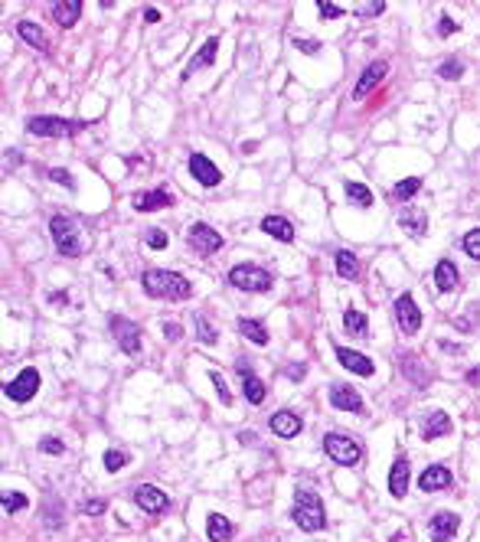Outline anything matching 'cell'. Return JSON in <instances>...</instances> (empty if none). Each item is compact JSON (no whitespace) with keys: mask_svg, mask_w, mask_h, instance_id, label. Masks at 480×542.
<instances>
[{"mask_svg":"<svg viewBox=\"0 0 480 542\" xmlns=\"http://www.w3.org/2000/svg\"><path fill=\"white\" fill-rule=\"evenodd\" d=\"M291 519L304 533H320L327 526V513H324V503L314 490H297L295 494V510H291Z\"/></svg>","mask_w":480,"mask_h":542,"instance_id":"7a4b0ae2","label":"cell"},{"mask_svg":"<svg viewBox=\"0 0 480 542\" xmlns=\"http://www.w3.org/2000/svg\"><path fill=\"white\" fill-rule=\"evenodd\" d=\"M317 10H320V16H324V20H327V16H330V20H340V16H343L340 4H327V0H320Z\"/></svg>","mask_w":480,"mask_h":542,"instance_id":"f6af8a7d","label":"cell"},{"mask_svg":"<svg viewBox=\"0 0 480 542\" xmlns=\"http://www.w3.org/2000/svg\"><path fill=\"white\" fill-rule=\"evenodd\" d=\"M399 225H402L405 232L409 235H415V239H422V235H425V229H428V216L422 210H405L402 216H399Z\"/></svg>","mask_w":480,"mask_h":542,"instance_id":"f1b7e54d","label":"cell"},{"mask_svg":"<svg viewBox=\"0 0 480 542\" xmlns=\"http://www.w3.org/2000/svg\"><path fill=\"white\" fill-rule=\"evenodd\" d=\"M239 333L245 337V340L258 343V347H265L268 343V330H265L258 320H248V317H239Z\"/></svg>","mask_w":480,"mask_h":542,"instance_id":"d6a6232c","label":"cell"},{"mask_svg":"<svg viewBox=\"0 0 480 542\" xmlns=\"http://www.w3.org/2000/svg\"><path fill=\"white\" fill-rule=\"evenodd\" d=\"M210 379H213V386H216V392H219V399H223V405H233V392H229V386H225L223 372L213 369V372H210Z\"/></svg>","mask_w":480,"mask_h":542,"instance_id":"60d3db41","label":"cell"},{"mask_svg":"<svg viewBox=\"0 0 480 542\" xmlns=\"http://www.w3.org/2000/svg\"><path fill=\"white\" fill-rule=\"evenodd\" d=\"M461 285V271H457V265L451 262V258H441V262L434 265V287L438 291H454V287Z\"/></svg>","mask_w":480,"mask_h":542,"instance_id":"cb8c5ba5","label":"cell"},{"mask_svg":"<svg viewBox=\"0 0 480 542\" xmlns=\"http://www.w3.org/2000/svg\"><path fill=\"white\" fill-rule=\"evenodd\" d=\"M382 10H386L382 0H376V4H353V14L357 16H379Z\"/></svg>","mask_w":480,"mask_h":542,"instance_id":"b9f144b4","label":"cell"},{"mask_svg":"<svg viewBox=\"0 0 480 542\" xmlns=\"http://www.w3.org/2000/svg\"><path fill=\"white\" fill-rule=\"evenodd\" d=\"M454 30H457V20H454V16L444 14V16H441V24H438V33H441V36H451Z\"/></svg>","mask_w":480,"mask_h":542,"instance_id":"f907efd6","label":"cell"},{"mask_svg":"<svg viewBox=\"0 0 480 542\" xmlns=\"http://www.w3.org/2000/svg\"><path fill=\"white\" fill-rule=\"evenodd\" d=\"M343 327H347L353 337H359V340H366V337H369V320H366L363 310H353V307H349L347 314H343Z\"/></svg>","mask_w":480,"mask_h":542,"instance_id":"1f68e13d","label":"cell"},{"mask_svg":"<svg viewBox=\"0 0 480 542\" xmlns=\"http://www.w3.org/2000/svg\"><path fill=\"white\" fill-rule=\"evenodd\" d=\"M262 232L271 235V239H278V242H295V225H291V219H285V216H265Z\"/></svg>","mask_w":480,"mask_h":542,"instance_id":"484cf974","label":"cell"},{"mask_svg":"<svg viewBox=\"0 0 480 542\" xmlns=\"http://www.w3.org/2000/svg\"><path fill=\"white\" fill-rule=\"evenodd\" d=\"M268 425L278 438H297L301 434V415L297 411H275L268 419Z\"/></svg>","mask_w":480,"mask_h":542,"instance_id":"603a6c76","label":"cell"},{"mask_svg":"<svg viewBox=\"0 0 480 542\" xmlns=\"http://www.w3.org/2000/svg\"><path fill=\"white\" fill-rule=\"evenodd\" d=\"M399 366H402V372L415 382V389H428V382H432V369H428L415 353H402V357H399Z\"/></svg>","mask_w":480,"mask_h":542,"instance_id":"ffe728a7","label":"cell"},{"mask_svg":"<svg viewBox=\"0 0 480 542\" xmlns=\"http://www.w3.org/2000/svg\"><path fill=\"white\" fill-rule=\"evenodd\" d=\"M330 405L340 411H357V415H366V405L359 399V392L353 386H333L330 389Z\"/></svg>","mask_w":480,"mask_h":542,"instance_id":"e0dca14e","label":"cell"},{"mask_svg":"<svg viewBox=\"0 0 480 542\" xmlns=\"http://www.w3.org/2000/svg\"><path fill=\"white\" fill-rule=\"evenodd\" d=\"M216 53H219V39H216V36H210L206 43H203L200 53H196L193 59H190V66H186V72H183V82H186L190 76H193V72H200V69H206V66H213V62H216Z\"/></svg>","mask_w":480,"mask_h":542,"instance_id":"d4e9b609","label":"cell"},{"mask_svg":"<svg viewBox=\"0 0 480 542\" xmlns=\"http://www.w3.org/2000/svg\"><path fill=\"white\" fill-rule=\"evenodd\" d=\"M124 464H128V454H124V451H105V471L108 474H118Z\"/></svg>","mask_w":480,"mask_h":542,"instance_id":"ab89813d","label":"cell"},{"mask_svg":"<svg viewBox=\"0 0 480 542\" xmlns=\"http://www.w3.org/2000/svg\"><path fill=\"white\" fill-rule=\"evenodd\" d=\"M235 372L242 376V395H245L252 405H262L265 402V382L258 379L255 372H252V363H245V359H235Z\"/></svg>","mask_w":480,"mask_h":542,"instance_id":"7c38bea8","label":"cell"},{"mask_svg":"<svg viewBox=\"0 0 480 542\" xmlns=\"http://www.w3.org/2000/svg\"><path fill=\"white\" fill-rule=\"evenodd\" d=\"M285 376H287L291 382H301L304 376H307V366H304V363H287V366H285Z\"/></svg>","mask_w":480,"mask_h":542,"instance_id":"7dc6e473","label":"cell"},{"mask_svg":"<svg viewBox=\"0 0 480 542\" xmlns=\"http://www.w3.org/2000/svg\"><path fill=\"white\" fill-rule=\"evenodd\" d=\"M395 324H399V330L402 333H419L422 330V310L415 307V297L405 291V295L395 297Z\"/></svg>","mask_w":480,"mask_h":542,"instance_id":"9c48e42d","label":"cell"},{"mask_svg":"<svg viewBox=\"0 0 480 542\" xmlns=\"http://www.w3.org/2000/svg\"><path fill=\"white\" fill-rule=\"evenodd\" d=\"M193 324H196V340H200V343H206V347H213V343L219 340L216 327H213L210 320L203 317V314H196V317H193Z\"/></svg>","mask_w":480,"mask_h":542,"instance_id":"e575fe53","label":"cell"},{"mask_svg":"<svg viewBox=\"0 0 480 542\" xmlns=\"http://www.w3.org/2000/svg\"><path fill=\"white\" fill-rule=\"evenodd\" d=\"M337 353V359H340L343 369L349 372H357V376H372L376 372V366H372L369 357H363V353H357V349H349V347H337L333 349Z\"/></svg>","mask_w":480,"mask_h":542,"instance_id":"d6986e66","label":"cell"},{"mask_svg":"<svg viewBox=\"0 0 480 542\" xmlns=\"http://www.w3.org/2000/svg\"><path fill=\"white\" fill-rule=\"evenodd\" d=\"M16 36L20 39H26L30 46H36V49H43V53H49V43H46V33L39 30L33 20H20L16 24Z\"/></svg>","mask_w":480,"mask_h":542,"instance_id":"f546056e","label":"cell"},{"mask_svg":"<svg viewBox=\"0 0 480 542\" xmlns=\"http://www.w3.org/2000/svg\"><path fill=\"white\" fill-rule=\"evenodd\" d=\"M386 72H389V62H386V59L369 62V66L363 69V76H359V82L353 86V98H366V95H369L372 88H376L382 78H386Z\"/></svg>","mask_w":480,"mask_h":542,"instance_id":"9a60e30c","label":"cell"},{"mask_svg":"<svg viewBox=\"0 0 480 542\" xmlns=\"http://www.w3.org/2000/svg\"><path fill=\"white\" fill-rule=\"evenodd\" d=\"M78 16H82V0H56L53 4V20L59 26H76Z\"/></svg>","mask_w":480,"mask_h":542,"instance_id":"4316f807","label":"cell"},{"mask_svg":"<svg viewBox=\"0 0 480 542\" xmlns=\"http://www.w3.org/2000/svg\"><path fill=\"white\" fill-rule=\"evenodd\" d=\"M88 121H66V118H53V115H33L26 121V131L33 138H72V134L86 131Z\"/></svg>","mask_w":480,"mask_h":542,"instance_id":"277c9868","label":"cell"},{"mask_svg":"<svg viewBox=\"0 0 480 542\" xmlns=\"http://www.w3.org/2000/svg\"><path fill=\"white\" fill-rule=\"evenodd\" d=\"M163 337H167L170 343H177L180 337H183V327H180V324H170V320H167V324H163Z\"/></svg>","mask_w":480,"mask_h":542,"instance_id":"681fc988","label":"cell"},{"mask_svg":"<svg viewBox=\"0 0 480 542\" xmlns=\"http://www.w3.org/2000/svg\"><path fill=\"white\" fill-rule=\"evenodd\" d=\"M451 419H448V411H428L425 419H422V438L425 441H434V438H444V434H451Z\"/></svg>","mask_w":480,"mask_h":542,"instance_id":"7402d4cb","label":"cell"},{"mask_svg":"<svg viewBox=\"0 0 480 542\" xmlns=\"http://www.w3.org/2000/svg\"><path fill=\"white\" fill-rule=\"evenodd\" d=\"M10 163H14V167H20V163H24V157L16 154V150H7V167Z\"/></svg>","mask_w":480,"mask_h":542,"instance_id":"11a10c76","label":"cell"},{"mask_svg":"<svg viewBox=\"0 0 480 542\" xmlns=\"http://www.w3.org/2000/svg\"><path fill=\"white\" fill-rule=\"evenodd\" d=\"M419 190H422V180L419 177H409V180H399V183L392 186V196L405 203V200H412V196L419 193Z\"/></svg>","mask_w":480,"mask_h":542,"instance_id":"d590c367","label":"cell"},{"mask_svg":"<svg viewBox=\"0 0 480 542\" xmlns=\"http://www.w3.org/2000/svg\"><path fill=\"white\" fill-rule=\"evenodd\" d=\"M333 262H337V275H340V278H357L359 275V258L353 255V252H347V248L333 252Z\"/></svg>","mask_w":480,"mask_h":542,"instance_id":"4dcf8cb0","label":"cell"},{"mask_svg":"<svg viewBox=\"0 0 480 542\" xmlns=\"http://www.w3.org/2000/svg\"><path fill=\"white\" fill-rule=\"evenodd\" d=\"M457 526H461V516L451 510H441V513H434L432 523H428V533H432V542H451L457 533Z\"/></svg>","mask_w":480,"mask_h":542,"instance_id":"4fadbf2b","label":"cell"},{"mask_svg":"<svg viewBox=\"0 0 480 542\" xmlns=\"http://www.w3.org/2000/svg\"><path fill=\"white\" fill-rule=\"evenodd\" d=\"M451 484H454V474L448 471L444 464H432L422 471L419 477V490H425V494H438V490H448Z\"/></svg>","mask_w":480,"mask_h":542,"instance_id":"5bb4252c","label":"cell"},{"mask_svg":"<svg viewBox=\"0 0 480 542\" xmlns=\"http://www.w3.org/2000/svg\"><path fill=\"white\" fill-rule=\"evenodd\" d=\"M461 248H464L474 262H480V229H471V232L461 239Z\"/></svg>","mask_w":480,"mask_h":542,"instance_id":"f35d334b","label":"cell"},{"mask_svg":"<svg viewBox=\"0 0 480 542\" xmlns=\"http://www.w3.org/2000/svg\"><path fill=\"white\" fill-rule=\"evenodd\" d=\"M131 500L144 513H163L167 506H170V496L163 494L160 487H154V484H138V487L131 490Z\"/></svg>","mask_w":480,"mask_h":542,"instance_id":"8fae6325","label":"cell"},{"mask_svg":"<svg viewBox=\"0 0 480 542\" xmlns=\"http://www.w3.org/2000/svg\"><path fill=\"white\" fill-rule=\"evenodd\" d=\"M131 203L138 213H157V210H167L173 200L167 190H144V193H134Z\"/></svg>","mask_w":480,"mask_h":542,"instance_id":"44dd1931","label":"cell"},{"mask_svg":"<svg viewBox=\"0 0 480 542\" xmlns=\"http://www.w3.org/2000/svg\"><path fill=\"white\" fill-rule=\"evenodd\" d=\"M409 477H412V467H409V457L399 454L392 461V471H389V494L395 500H402L405 490H409Z\"/></svg>","mask_w":480,"mask_h":542,"instance_id":"ac0fdd59","label":"cell"},{"mask_svg":"<svg viewBox=\"0 0 480 542\" xmlns=\"http://www.w3.org/2000/svg\"><path fill=\"white\" fill-rule=\"evenodd\" d=\"M144 24H160V14H157L154 7H148L144 10Z\"/></svg>","mask_w":480,"mask_h":542,"instance_id":"f5cc1de1","label":"cell"},{"mask_svg":"<svg viewBox=\"0 0 480 542\" xmlns=\"http://www.w3.org/2000/svg\"><path fill=\"white\" fill-rule=\"evenodd\" d=\"M49 180L59 186H66V190H76V180H72L69 170H62V167H56V170H49Z\"/></svg>","mask_w":480,"mask_h":542,"instance_id":"7bdbcfd3","label":"cell"},{"mask_svg":"<svg viewBox=\"0 0 480 542\" xmlns=\"http://www.w3.org/2000/svg\"><path fill=\"white\" fill-rule=\"evenodd\" d=\"M167 242H170V239H167V232H163V229H150V232H148V245L154 248V252L167 248Z\"/></svg>","mask_w":480,"mask_h":542,"instance_id":"ee69618b","label":"cell"},{"mask_svg":"<svg viewBox=\"0 0 480 542\" xmlns=\"http://www.w3.org/2000/svg\"><path fill=\"white\" fill-rule=\"evenodd\" d=\"M39 451H43V454H62L66 444H62L59 438H43V441H39Z\"/></svg>","mask_w":480,"mask_h":542,"instance_id":"c3c4849f","label":"cell"},{"mask_svg":"<svg viewBox=\"0 0 480 542\" xmlns=\"http://www.w3.org/2000/svg\"><path fill=\"white\" fill-rule=\"evenodd\" d=\"M480 382V366H474L471 372H467V386H477Z\"/></svg>","mask_w":480,"mask_h":542,"instance_id":"db71d44e","label":"cell"},{"mask_svg":"<svg viewBox=\"0 0 480 542\" xmlns=\"http://www.w3.org/2000/svg\"><path fill=\"white\" fill-rule=\"evenodd\" d=\"M343 190H347L349 203H357L359 210H369V206H372V193H369V186L357 183V180H347V183H343Z\"/></svg>","mask_w":480,"mask_h":542,"instance_id":"836d02e7","label":"cell"},{"mask_svg":"<svg viewBox=\"0 0 480 542\" xmlns=\"http://www.w3.org/2000/svg\"><path fill=\"white\" fill-rule=\"evenodd\" d=\"M324 451H327V457H330L333 464H343V467L359 464V457H363V451H359V444L353 441V438L337 434V431L324 438Z\"/></svg>","mask_w":480,"mask_h":542,"instance_id":"8992f818","label":"cell"},{"mask_svg":"<svg viewBox=\"0 0 480 542\" xmlns=\"http://www.w3.org/2000/svg\"><path fill=\"white\" fill-rule=\"evenodd\" d=\"M186 242L190 248H196V255H216L219 248H223V235L206 223H193L190 225V232H186Z\"/></svg>","mask_w":480,"mask_h":542,"instance_id":"ba28073f","label":"cell"},{"mask_svg":"<svg viewBox=\"0 0 480 542\" xmlns=\"http://www.w3.org/2000/svg\"><path fill=\"white\" fill-rule=\"evenodd\" d=\"M190 173L196 177L200 186H219V180H223L219 167L206 154H190Z\"/></svg>","mask_w":480,"mask_h":542,"instance_id":"2e32d148","label":"cell"},{"mask_svg":"<svg viewBox=\"0 0 480 542\" xmlns=\"http://www.w3.org/2000/svg\"><path fill=\"white\" fill-rule=\"evenodd\" d=\"M441 349H448V353H457V357L464 353V349H461V347H454V343H441Z\"/></svg>","mask_w":480,"mask_h":542,"instance_id":"9f6ffc18","label":"cell"},{"mask_svg":"<svg viewBox=\"0 0 480 542\" xmlns=\"http://www.w3.org/2000/svg\"><path fill=\"white\" fill-rule=\"evenodd\" d=\"M141 285L150 297H167V301H186L193 297V285L180 275V271H167V268H148L141 275Z\"/></svg>","mask_w":480,"mask_h":542,"instance_id":"6da1fadb","label":"cell"},{"mask_svg":"<svg viewBox=\"0 0 480 542\" xmlns=\"http://www.w3.org/2000/svg\"><path fill=\"white\" fill-rule=\"evenodd\" d=\"M4 392H7V399H14V402H30L33 395L39 392V372L33 369V366H26L24 372H20V376H16L14 382H7V386H4Z\"/></svg>","mask_w":480,"mask_h":542,"instance_id":"30bf717a","label":"cell"},{"mask_svg":"<svg viewBox=\"0 0 480 542\" xmlns=\"http://www.w3.org/2000/svg\"><path fill=\"white\" fill-rule=\"evenodd\" d=\"M438 76L448 78V82H454V78L464 76V62H461V59H448V62H441V66H438Z\"/></svg>","mask_w":480,"mask_h":542,"instance_id":"74e56055","label":"cell"},{"mask_svg":"<svg viewBox=\"0 0 480 542\" xmlns=\"http://www.w3.org/2000/svg\"><path fill=\"white\" fill-rule=\"evenodd\" d=\"M49 232H53V242H56V252L66 258H78L86 252L82 245V235H78V225L72 223L69 216H53L49 219Z\"/></svg>","mask_w":480,"mask_h":542,"instance_id":"3957f363","label":"cell"},{"mask_svg":"<svg viewBox=\"0 0 480 542\" xmlns=\"http://www.w3.org/2000/svg\"><path fill=\"white\" fill-rule=\"evenodd\" d=\"M82 513H95V516L105 513V500H86V503H82Z\"/></svg>","mask_w":480,"mask_h":542,"instance_id":"816d5d0a","label":"cell"},{"mask_svg":"<svg viewBox=\"0 0 480 542\" xmlns=\"http://www.w3.org/2000/svg\"><path fill=\"white\" fill-rule=\"evenodd\" d=\"M108 327H111V337L118 340V349L121 353H128V357H134V353H141V327L134 324V320H128V317H111L108 320Z\"/></svg>","mask_w":480,"mask_h":542,"instance_id":"52a82bcc","label":"cell"},{"mask_svg":"<svg viewBox=\"0 0 480 542\" xmlns=\"http://www.w3.org/2000/svg\"><path fill=\"white\" fill-rule=\"evenodd\" d=\"M229 285L239 287V291H252V295H265V291H271V275L265 268H258V265H235L233 271H229Z\"/></svg>","mask_w":480,"mask_h":542,"instance_id":"5b68a950","label":"cell"},{"mask_svg":"<svg viewBox=\"0 0 480 542\" xmlns=\"http://www.w3.org/2000/svg\"><path fill=\"white\" fill-rule=\"evenodd\" d=\"M233 533L235 529L225 516H219V513H210V516H206V536H210V542H229Z\"/></svg>","mask_w":480,"mask_h":542,"instance_id":"83f0119b","label":"cell"},{"mask_svg":"<svg viewBox=\"0 0 480 542\" xmlns=\"http://www.w3.org/2000/svg\"><path fill=\"white\" fill-rule=\"evenodd\" d=\"M295 49H297V53H304V56H314V53H320V43H317V39H301V36H297L295 39Z\"/></svg>","mask_w":480,"mask_h":542,"instance_id":"bcb514c9","label":"cell"},{"mask_svg":"<svg viewBox=\"0 0 480 542\" xmlns=\"http://www.w3.org/2000/svg\"><path fill=\"white\" fill-rule=\"evenodd\" d=\"M26 503H30V500H26L24 494H4L0 496V506H4V513H10V516L20 513V510H26Z\"/></svg>","mask_w":480,"mask_h":542,"instance_id":"8d00e7d4","label":"cell"},{"mask_svg":"<svg viewBox=\"0 0 480 542\" xmlns=\"http://www.w3.org/2000/svg\"><path fill=\"white\" fill-rule=\"evenodd\" d=\"M49 301H53V304H69V295H53Z\"/></svg>","mask_w":480,"mask_h":542,"instance_id":"6f0895ef","label":"cell"}]
</instances>
